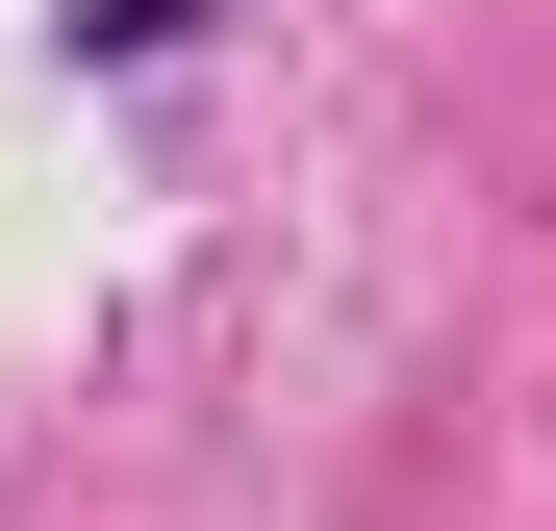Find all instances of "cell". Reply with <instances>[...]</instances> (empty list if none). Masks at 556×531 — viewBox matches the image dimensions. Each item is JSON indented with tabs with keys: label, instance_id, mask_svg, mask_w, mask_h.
<instances>
[{
	"label": "cell",
	"instance_id": "cell-1",
	"mask_svg": "<svg viewBox=\"0 0 556 531\" xmlns=\"http://www.w3.org/2000/svg\"><path fill=\"white\" fill-rule=\"evenodd\" d=\"M102 26H177V0H102Z\"/></svg>",
	"mask_w": 556,
	"mask_h": 531
}]
</instances>
